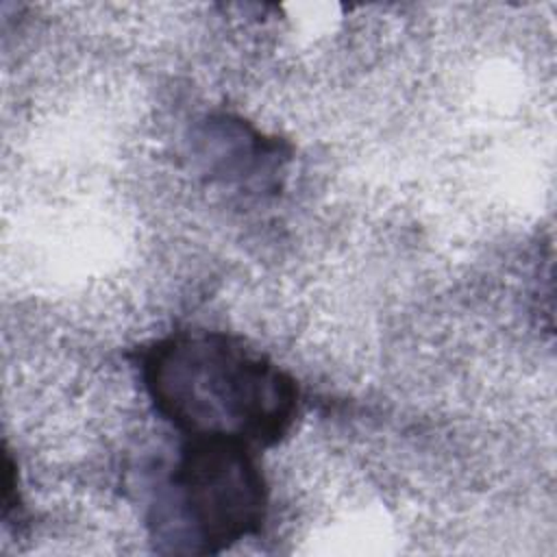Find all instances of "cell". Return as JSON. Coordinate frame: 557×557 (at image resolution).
<instances>
[{
	"mask_svg": "<svg viewBox=\"0 0 557 557\" xmlns=\"http://www.w3.org/2000/svg\"><path fill=\"white\" fill-rule=\"evenodd\" d=\"M270 490L255 446L231 437H185L157 494L150 524L172 550L213 555L257 535Z\"/></svg>",
	"mask_w": 557,
	"mask_h": 557,
	"instance_id": "obj_2",
	"label": "cell"
},
{
	"mask_svg": "<svg viewBox=\"0 0 557 557\" xmlns=\"http://www.w3.org/2000/svg\"><path fill=\"white\" fill-rule=\"evenodd\" d=\"M157 413L183 437H231L255 448L283 442L300 392L289 372L222 331H181L139 357Z\"/></svg>",
	"mask_w": 557,
	"mask_h": 557,
	"instance_id": "obj_1",
	"label": "cell"
}]
</instances>
